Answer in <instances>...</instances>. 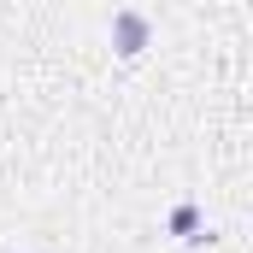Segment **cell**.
<instances>
[{"label": "cell", "instance_id": "7a4b0ae2", "mask_svg": "<svg viewBox=\"0 0 253 253\" xmlns=\"http://www.w3.org/2000/svg\"><path fill=\"white\" fill-rule=\"evenodd\" d=\"M194 224H200L194 206H177V212H171V230H177V236H194Z\"/></svg>", "mask_w": 253, "mask_h": 253}, {"label": "cell", "instance_id": "6da1fadb", "mask_svg": "<svg viewBox=\"0 0 253 253\" xmlns=\"http://www.w3.org/2000/svg\"><path fill=\"white\" fill-rule=\"evenodd\" d=\"M141 47H147V18H141V12H118V18H112V53L135 59Z\"/></svg>", "mask_w": 253, "mask_h": 253}]
</instances>
